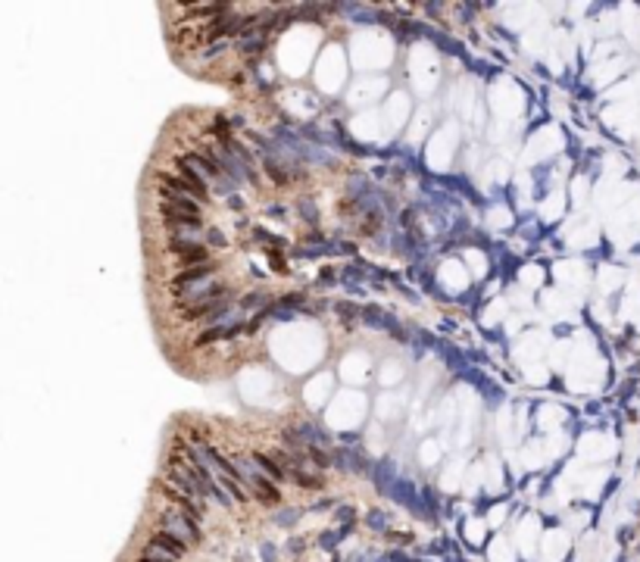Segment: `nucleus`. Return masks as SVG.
I'll list each match as a JSON object with an SVG mask.
<instances>
[{"label": "nucleus", "mask_w": 640, "mask_h": 562, "mask_svg": "<svg viewBox=\"0 0 640 562\" xmlns=\"http://www.w3.org/2000/svg\"><path fill=\"white\" fill-rule=\"evenodd\" d=\"M160 531L175 534L184 543H197L200 541V528H197V515L184 512V509H162L160 512Z\"/></svg>", "instance_id": "obj_1"}, {"label": "nucleus", "mask_w": 640, "mask_h": 562, "mask_svg": "<svg viewBox=\"0 0 640 562\" xmlns=\"http://www.w3.org/2000/svg\"><path fill=\"white\" fill-rule=\"evenodd\" d=\"M160 213H162V225H166L169 237H191L203 228V216H188V213H175L169 206L160 204Z\"/></svg>", "instance_id": "obj_2"}, {"label": "nucleus", "mask_w": 640, "mask_h": 562, "mask_svg": "<svg viewBox=\"0 0 640 562\" xmlns=\"http://www.w3.org/2000/svg\"><path fill=\"white\" fill-rule=\"evenodd\" d=\"M213 272H216V263H203V266H191V269H182L172 275V281H169V288L175 294L188 291V288L200 285V281H209L213 278Z\"/></svg>", "instance_id": "obj_3"}, {"label": "nucleus", "mask_w": 640, "mask_h": 562, "mask_svg": "<svg viewBox=\"0 0 640 562\" xmlns=\"http://www.w3.org/2000/svg\"><path fill=\"white\" fill-rule=\"evenodd\" d=\"M172 41L182 50H200L209 41V25H182V28H175Z\"/></svg>", "instance_id": "obj_4"}, {"label": "nucleus", "mask_w": 640, "mask_h": 562, "mask_svg": "<svg viewBox=\"0 0 640 562\" xmlns=\"http://www.w3.org/2000/svg\"><path fill=\"white\" fill-rule=\"evenodd\" d=\"M160 188H169V191H175V194H182V197H194V200H209L206 197V191H200L197 184H191L184 175H172V172H160Z\"/></svg>", "instance_id": "obj_5"}, {"label": "nucleus", "mask_w": 640, "mask_h": 562, "mask_svg": "<svg viewBox=\"0 0 640 562\" xmlns=\"http://www.w3.org/2000/svg\"><path fill=\"white\" fill-rule=\"evenodd\" d=\"M147 543H150V547H156V550H162V553H169V556H175L178 562H182L184 556H188V550H191L188 543L178 541V537H175V534H169V531H153Z\"/></svg>", "instance_id": "obj_6"}, {"label": "nucleus", "mask_w": 640, "mask_h": 562, "mask_svg": "<svg viewBox=\"0 0 640 562\" xmlns=\"http://www.w3.org/2000/svg\"><path fill=\"white\" fill-rule=\"evenodd\" d=\"M160 197H162V206H169V210L188 213V216H200V206H197L194 197H182V194H175V191H169V188H160Z\"/></svg>", "instance_id": "obj_7"}, {"label": "nucleus", "mask_w": 640, "mask_h": 562, "mask_svg": "<svg viewBox=\"0 0 640 562\" xmlns=\"http://www.w3.org/2000/svg\"><path fill=\"white\" fill-rule=\"evenodd\" d=\"M250 488H253L256 490V494H259V500H266V503H278V488H272V484H269V481H266V478H259V475H250Z\"/></svg>", "instance_id": "obj_8"}, {"label": "nucleus", "mask_w": 640, "mask_h": 562, "mask_svg": "<svg viewBox=\"0 0 640 562\" xmlns=\"http://www.w3.org/2000/svg\"><path fill=\"white\" fill-rule=\"evenodd\" d=\"M141 562H178L175 556H169V553H162V550H156V547H144V553H141Z\"/></svg>", "instance_id": "obj_9"}, {"label": "nucleus", "mask_w": 640, "mask_h": 562, "mask_svg": "<svg viewBox=\"0 0 640 562\" xmlns=\"http://www.w3.org/2000/svg\"><path fill=\"white\" fill-rule=\"evenodd\" d=\"M253 460H256V462H259V466H263V468H266V475H269V478H275V481H281V478H284V472H281V468H278V462H272V460H266V456H263V453H256V456H253Z\"/></svg>", "instance_id": "obj_10"}, {"label": "nucleus", "mask_w": 640, "mask_h": 562, "mask_svg": "<svg viewBox=\"0 0 640 562\" xmlns=\"http://www.w3.org/2000/svg\"><path fill=\"white\" fill-rule=\"evenodd\" d=\"M228 50V41H216L209 50H200V60H213V56H219V54H225Z\"/></svg>", "instance_id": "obj_11"}]
</instances>
